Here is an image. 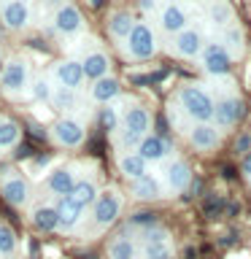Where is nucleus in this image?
Here are the masks:
<instances>
[{"label": "nucleus", "mask_w": 251, "mask_h": 259, "mask_svg": "<svg viewBox=\"0 0 251 259\" xmlns=\"http://www.w3.org/2000/svg\"><path fill=\"white\" fill-rule=\"evenodd\" d=\"M92 6L95 8H103V0H92Z\"/></svg>", "instance_id": "nucleus-45"}, {"label": "nucleus", "mask_w": 251, "mask_h": 259, "mask_svg": "<svg viewBox=\"0 0 251 259\" xmlns=\"http://www.w3.org/2000/svg\"><path fill=\"white\" fill-rule=\"evenodd\" d=\"M176 52L181 57H197L202 52V35L197 30H184L176 35Z\"/></svg>", "instance_id": "nucleus-14"}, {"label": "nucleus", "mask_w": 251, "mask_h": 259, "mask_svg": "<svg viewBox=\"0 0 251 259\" xmlns=\"http://www.w3.org/2000/svg\"><path fill=\"white\" fill-rule=\"evenodd\" d=\"M130 222L138 227H157V213L154 210H138L135 216H130Z\"/></svg>", "instance_id": "nucleus-34"}, {"label": "nucleus", "mask_w": 251, "mask_h": 259, "mask_svg": "<svg viewBox=\"0 0 251 259\" xmlns=\"http://www.w3.org/2000/svg\"><path fill=\"white\" fill-rule=\"evenodd\" d=\"M214 119L219 127H232L243 119V103L240 100H222L214 105Z\"/></svg>", "instance_id": "nucleus-10"}, {"label": "nucleus", "mask_w": 251, "mask_h": 259, "mask_svg": "<svg viewBox=\"0 0 251 259\" xmlns=\"http://www.w3.org/2000/svg\"><path fill=\"white\" fill-rule=\"evenodd\" d=\"M30 22V11L24 0H8L3 6V24L8 30H24Z\"/></svg>", "instance_id": "nucleus-8"}, {"label": "nucleus", "mask_w": 251, "mask_h": 259, "mask_svg": "<svg viewBox=\"0 0 251 259\" xmlns=\"http://www.w3.org/2000/svg\"><path fill=\"white\" fill-rule=\"evenodd\" d=\"M73 197H76L78 205H92V202H97V189L92 181H76V186H73Z\"/></svg>", "instance_id": "nucleus-27"}, {"label": "nucleus", "mask_w": 251, "mask_h": 259, "mask_svg": "<svg viewBox=\"0 0 251 259\" xmlns=\"http://www.w3.org/2000/svg\"><path fill=\"white\" fill-rule=\"evenodd\" d=\"M243 173L251 176V149L246 151V157H243Z\"/></svg>", "instance_id": "nucleus-41"}, {"label": "nucleus", "mask_w": 251, "mask_h": 259, "mask_svg": "<svg viewBox=\"0 0 251 259\" xmlns=\"http://www.w3.org/2000/svg\"><path fill=\"white\" fill-rule=\"evenodd\" d=\"M230 16H232L230 6H227V3H222V0H216V3H214V8H211V19H214L216 24H227V22H230Z\"/></svg>", "instance_id": "nucleus-33"}, {"label": "nucleus", "mask_w": 251, "mask_h": 259, "mask_svg": "<svg viewBox=\"0 0 251 259\" xmlns=\"http://www.w3.org/2000/svg\"><path fill=\"white\" fill-rule=\"evenodd\" d=\"M143 238H146V243H168V232L162 227H149Z\"/></svg>", "instance_id": "nucleus-37"}, {"label": "nucleus", "mask_w": 251, "mask_h": 259, "mask_svg": "<svg viewBox=\"0 0 251 259\" xmlns=\"http://www.w3.org/2000/svg\"><path fill=\"white\" fill-rule=\"evenodd\" d=\"M57 78H60V84L65 87V89H76L81 87V81H84V70H81V62H76V60H65V62H60L57 65Z\"/></svg>", "instance_id": "nucleus-12"}, {"label": "nucleus", "mask_w": 251, "mask_h": 259, "mask_svg": "<svg viewBox=\"0 0 251 259\" xmlns=\"http://www.w3.org/2000/svg\"><path fill=\"white\" fill-rule=\"evenodd\" d=\"M32 224H35L40 232H54L57 230V210L49 208V205L38 208L35 213H32Z\"/></svg>", "instance_id": "nucleus-25"}, {"label": "nucleus", "mask_w": 251, "mask_h": 259, "mask_svg": "<svg viewBox=\"0 0 251 259\" xmlns=\"http://www.w3.org/2000/svg\"><path fill=\"white\" fill-rule=\"evenodd\" d=\"M116 95H119V81L116 78H100V81H95V87H92V97H95V100L108 103Z\"/></svg>", "instance_id": "nucleus-23"}, {"label": "nucleus", "mask_w": 251, "mask_h": 259, "mask_svg": "<svg viewBox=\"0 0 251 259\" xmlns=\"http://www.w3.org/2000/svg\"><path fill=\"white\" fill-rule=\"evenodd\" d=\"M178 100H181V108L189 113L192 119H197L205 124L208 119H214V100L208 97V92H202L200 87H184L181 95H178Z\"/></svg>", "instance_id": "nucleus-1"}, {"label": "nucleus", "mask_w": 251, "mask_h": 259, "mask_svg": "<svg viewBox=\"0 0 251 259\" xmlns=\"http://www.w3.org/2000/svg\"><path fill=\"white\" fill-rule=\"evenodd\" d=\"M108 57L100 54V52H92V54H87V60L81 62V70H84V78H95V81H100L108 76Z\"/></svg>", "instance_id": "nucleus-15"}, {"label": "nucleus", "mask_w": 251, "mask_h": 259, "mask_svg": "<svg viewBox=\"0 0 251 259\" xmlns=\"http://www.w3.org/2000/svg\"><path fill=\"white\" fill-rule=\"evenodd\" d=\"M44 3H46V6H57L60 0H44Z\"/></svg>", "instance_id": "nucleus-46"}, {"label": "nucleus", "mask_w": 251, "mask_h": 259, "mask_svg": "<svg viewBox=\"0 0 251 259\" xmlns=\"http://www.w3.org/2000/svg\"><path fill=\"white\" fill-rule=\"evenodd\" d=\"M52 105H54V108H60V111L76 108V92H73V89L60 87V89H57V92L52 95Z\"/></svg>", "instance_id": "nucleus-28"}, {"label": "nucleus", "mask_w": 251, "mask_h": 259, "mask_svg": "<svg viewBox=\"0 0 251 259\" xmlns=\"http://www.w3.org/2000/svg\"><path fill=\"white\" fill-rule=\"evenodd\" d=\"M170 151V146H168V141L165 138H159V135H143L141 138V143H138V157H143L146 162H157V159H162L165 154Z\"/></svg>", "instance_id": "nucleus-11"}, {"label": "nucleus", "mask_w": 251, "mask_h": 259, "mask_svg": "<svg viewBox=\"0 0 251 259\" xmlns=\"http://www.w3.org/2000/svg\"><path fill=\"white\" fill-rule=\"evenodd\" d=\"M146 165H149V162H146L143 157H138V154H127V157H121V162H119L121 173H124L127 178H133V181L146 176Z\"/></svg>", "instance_id": "nucleus-21"}, {"label": "nucleus", "mask_w": 251, "mask_h": 259, "mask_svg": "<svg viewBox=\"0 0 251 259\" xmlns=\"http://www.w3.org/2000/svg\"><path fill=\"white\" fill-rule=\"evenodd\" d=\"M0 60H3V54H0Z\"/></svg>", "instance_id": "nucleus-47"}, {"label": "nucleus", "mask_w": 251, "mask_h": 259, "mask_svg": "<svg viewBox=\"0 0 251 259\" xmlns=\"http://www.w3.org/2000/svg\"><path fill=\"white\" fill-rule=\"evenodd\" d=\"M100 124H103V130H116L119 127V116H116V111L113 108H103V113H100Z\"/></svg>", "instance_id": "nucleus-36"}, {"label": "nucleus", "mask_w": 251, "mask_h": 259, "mask_svg": "<svg viewBox=\"0 0 251 259\" xmlns=\"http://www.w3.org/2000/svg\"><path fill=\"white\" fill-rule=\"evenodd\" d=\"M141 3V8H146V11H151L154 6H157V0H138Z\"/></svg>", "instance_id": "nucleus-42"}, {"label": "nucleus", "mask_w": 251, "mask_h": 259, "mask_svg": "<svg viewBox=\"0 0 251 259\" xmlns=\"http://www.w3.org/2000/svg\"><path fill=\"white\" fill-rule=\"evenodd\" d=\"M14 251H16V238H14L11 227L0 224V254H3V256H11Z\"/></svg>", "instance_id": "nucleus-31"}, {"label": "nucleus", "mask_w": 251, "mask_h": 259, "mask_svg": "<svg viewBox=\"0 0 251 259\" xmlns=\"http://www.w3.org/2000/svg\"><path fill=\"white\" fill-rule=\"evenodd\" d=\"M16 138H19V127H16L14 121H0V149L14 146Z\"/></svg>", "instance_id": "nucleus-30"}, {"label": "nucleus", "mask_w": 251, "mask_h": 259, "mask_svg": "<svg viewBox=\"0 0 251 259\" xmlns=\"http://www.w3.org/2000/svg\"><path fill=\"white\" fill-rule=\"evenodd\" d=\"M189 141H192L194 149L211 151V149H216V146H219V133H216V127H211V124H197L192 130Z\"/></svg>", "instance_id": "nucleus-16"}, {"label": "nucleus", "mask_w": 251, "mask_h": 259, "mask_svg": "<svg viewBox=\"0 0 251 259\" xmlns=\"http://www.w3.org/2000/svg\"><path fill=\"white\" fill-rule=\"evenodd\" d=\"M32 149H30V143H22V146H16V151H14V157L16 159H24V157H30Z\"/></svg>", "instance_id": "nucleus-39"}, {"label": "nucleus", "mask_w": 251, "mask_h": 259, "mask_svg": "<svg viewBox=\"0 0 251 259\" xmlns=\"http://www.w3.org/2000/svg\"><path fill=\"white\" fill-rule=\"evenodd\" d=\"M227 46H230L235 54H240V52H243V32H240L238 27L227 30Z\"/></svg>", "instance_id": "nucleus-35"}, {"label": "nucleus", "mask_w": 251, "mask_h": 259, "mask_svg": "<svg viewBox=\"0 0 251 259\" xmlns=\"http://www.w3.org/2000/svg\"><path fill=\"white\" fill-rule=\"evenodd\" d=\"M235 149L246 154V151L251 149V138H248V135H240V138H238V143H235Z\"/></svg>", "instance_id": "nucleus-40"}, {"label": "nucleus", "mask_w": 251, "mask_h": 259, "mask_svg": "<svg viewBox=\"0 0 251 259\" xmlns=\"http://www.w3.org/2000/svg\"><path fill=\"white\" fill-rule=\"evenodd\" d=\"M184 259H197V251H194V248L189 246V248L184 251Z\"/></svg>", "instance_id": "nucleus-43"}, {"label": "nucleus", "mask_w": 251, "mask_h": 259, "mask_svg": "<svg viewBox=\"0 0 251 259\" xmlns=\"http://www.w3.org/2000/svg\"><path fill=\"white\" fill-rule=\"evenodd\" d=\"M202 65H205L208 73H214V76H224V73H230V52L222 46V44H211L202 49Z\"/></svg>", "instance_id": "nucleus-6"}, {"label": "nucleus", "mask_w": 251, "mask_h": 259, "mask_svg": "<svg viewBox=\"0 0 251 259\" xmlns=\"http://www.w3.org/2000/svg\"><path fill=\"white\" fill-rule=\"evenodd\" d=\"M57 230H73L81 222V213H84V205H78L73 194H65L57 202Z\"/></svg>", "instance_id": "nucleus-5"}, {"label": "nucleus", "mask_w": 251, "mask_h": 259, "mask_svg": "<svg viewBox=\"0 0 251 259\" xmlns=\"http://www.w3.org/2000/svg\"><path fill=\"white\" fill-rule=\"evenodd\" d=\"M133 192H135V197H141V200H157L162 194V186H159L157 178L143 176V178H138V181H133Z\"/></svg>", "instance_id": "nucleus-20"}, {"label": "nucleus", "mask_w": 251, "mask_h": 259, "mask_svg": "<svg viewBox=\"0 0 251 259\" xmlns=\"http://www.w3.org/2000/svg\"><path fill=\"white\" fill-rule=\"evenodd\" d=\"M73 186H76V176H73V170H70V167L54 170L52 178H49V189H52L54 194H60V197L70 194V192H73Z\"/></svg>", "instance_id": "nucleus-18"}, {"label": "nucleus", "mask_w": 251, "mask_h": 259, "mask_svg": "<svg viewBox=\"0 0 251 259\" xmlns=\"http://www.w3.org/2000/svg\"><path fill=\"white\" fill-rule=\"evenodd\" d=\"M119 210H121V202H119L116 194L113 192L100 194L97 202H95V222L100 227H108V224H113L119 219Z\"/></svg>", "instance_id": "nucleus-7"}, {"label": "nucleus", "mask_w": 251, "mask_h": 259, "mask_svg": "<svg viewBox=\"0 0 251 259\" xmlns=\"http://www.w3.org/2000/svg\"><path fill=\"white\" fill-rule=\"evenodd\" d=\"M149 130V113H146L141 105H133L124 113V146L141 143V138Z\"/></svg>", "instance_id": "nucleus-3"}, {"label": "nucleus", "mask_w": 251, "mask_h": 259, "mask_svg": "<svg viewBox=\"0 0 251 259\" xmlns=\"http://www.w3.org/2000/svg\"><path fill=\"white\" fill-rule=\"evenodd\" d=\"M0 192H3L6 202H11V205H24L30 197V189H27V181L24 178H6L3 186H0Z\"/></svg>", "instance_id": "nucleus-13"}, {"label": "nucleus", "mask_w": 251, "mask_h": 259, "mask_svg": "<svg viewBox=\"0 0 251 259\" xmlns=\"http://www.w3.org/2000/svg\"><path fill=\"white\" fill-rule=\"evenodd\" d=\"M238 210H240V205H227V213L230 216H238Z\"/></svg>", "instance_id": "nucleus-44"}, {"label": "nucleus", "mask_w": 251, "mask_h": 259, "mask_svg": "<svg viewBox=\"0 0 251 259\" xmlns=\"http://www.w3.org/2000/svg\"><path fill=\"white\" fill-rule=\"evenodd\" d=\"M57 30L65 32V35H70V32H78L81 30V14H78V8L76 6H62L60 11H57Z\"/></svg>", "instance_id": "nucleus-17"}, {"label": "nucleus", "mask_w": 251, "mask_h": 259, "mask_svg": "<svg viewBox=\"0 0 251 259\" xmlns=\"http://www.w3.org/2000/svg\"><path fill=\"white\" fill-rule=\"evenodd\" d=\"M186 11L181 6H176V3H170L165 11H162V27H165L168 32H184L186 30Z\"/></svg>", "instance_id": "nucleus-19"}, {"label": "nucleus", "mask_w": 251, "mask_h": 259, "mask_svg": "<svg viewBox=\"0 0 251 259\" xmlns=\"http://www.w3.org/2000/svg\"><path fill=\"white\" fill-rule=\"evenodd\" d=\"M54 138L60 146H78L84 141V127L76 119H60L54 124Z\"/></svg>", "instance_id": "nucleus-9"}, {"label": "nucleus", "mask_w": 251, "mask_h": 259, "mask_svg": "<svg viewBox=\"0 0 251 259\" xmlns=\"http://www.w3.org/2000/svg\"><path fill=\"white\" fill-rule=\"evenodd\" d=\"M168 184H170V189H184L186 184H189V167H186V162H173V165L168 167Z\"/></svg>", "instance_id": "nucleus-24"}, {"label": "nucleus", "mask_w": 251, "mask_h": 259, "mask_svg": "<svg viewBox=\"0 0 251 259\" xmlns=\"http://www.w3.org/2000/svg\"><path fill=\"white\" fill-rule=\"evenodd\" d=\"M135 254H138L135 243L127 240V238H116V240H111V246H108L111 259H135Z\"/></svg>", "instance_id": "nucleus-26"}, {"label": "nucleus", "mask_w": 251, "mask_h": 259, "mask_svg": "<svg viewBox=\"0 0 251 259\" xmlns=\"http://www.w3.org/2000/svg\"><path fill=\"white\" fill-rule=\"evenodd\" d=\"M202 210H205L208 219H216L227 210V202H224V197H219V194H211V197L205 200V205H202Z\"/></svg>", "instance_id": "nucleus-32"}, {"label": "nucleus", "mask_w": 251, "mask_h": 259, "mask_svg": "<svg viewBox=\"0 0 251 259\" xmlns=\"http://www.w3.org/2000/svg\"><path fill=\"white\" fill-rule=\"evenodd\" d=\"M127 46H130V54H133L135 60H149V57L157 52L154 32L146 27V24H135L133 32L127 35Z\"/></svg>", "instance_id": "nucleus-2"}, {"label": "nucleus", "mask_w": 251, "mask_h": 259, "mask_svg": "<svg viewBox=\"0 0 251 259\" xmlns=\"http://www.w3.org/2000/svg\"><path fill=\"white\" fill-rule=\"evenodd\" d=\"M0 84L8 95H19L24 87H27V62L24 60H11L6 65L3 76H0Z\"/></svg>", "instance_id": "nucleus-4"}, {"label": "nucleus", "mask_w": 251, "mask_h": 259, "mask_svg": "<svg viewBox=\"0 0 251 259\" xmlns=\"http://www.w3.org/2000/svg\"><path fill=\"white\" fill-rule=\"evenodd\" d=\"M143 256L146 259H173V248H170V243H146Z\"/></svg>", "instance_id": "nucleus-29"}, {"label": "nucleus", "mask_w": 251, "mask_h": 259, "mask_svg": "<svg viewBox=\"0 0 251 259\" xmlns=\"http://www.w3.org/2000/svg\"><path fill=\"white\" fill-rule=\"evenodd\" d=\"M133 27H135L133 16L124 14V11H116V14L108 16V30H111L116 38H127L130 32H133Z\"/></svg>", "instance_id": "nucleus-22"}, {"label": "nucleus", "mask_w": 251, "mask_h": 259, "mask_svg": "<svg viewBox=\"0 0 251 259\" xmlns=\"http://www.w3.org/2000/svg\"><path fill=\"white\" fill-rule=\"evenodd\" d=\"M32 97H35V100H52V89H49V84L44 78L32 84Z\"/></svg>", "instance_id": "nucleus-38"}]
</instances>
